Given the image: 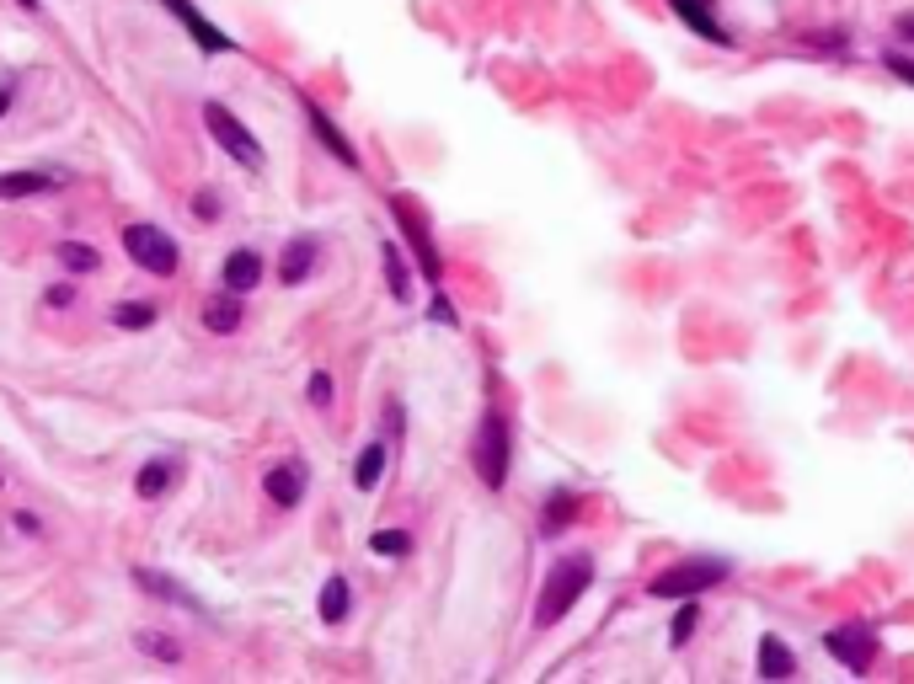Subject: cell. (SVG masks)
<instances>
[{
    "label": "cell",
    "mask_w": 914,
    "mask_h": 684,
    "mask_svg": "<svg viewBox=\"0 0 914 684\" xmlns=\"http://www.w3.org/2000/svg\"><path fill=\"white\" fill-rule=\"evenodd\" d=\"M588 583H594V556L572 551V556H556V567L546 572V583H540V604H535V626L546 631L556 626L572 604L588 594Z\"/></svg>",
    "instance_id": "6da1fadb"
},
{
    "label": "cell",
    "mask_w": 914,
    "mask_h": 684,
    "mask_svg": "<svg viewBox=\"0 0 914 684\" xmlns=\"http://www.w3.org/2000/svg\"><path fill=\"white\" fill-rule=\"evenodd\" d=\"M396 209H401V230H407V236H412V246H417V262H423V273H428V278H439V252H433L428 230L417 225V214H412L407 204H396Z\"/></svg>",
    "instance_id": "44dd1931"
},
{
    "label": "cell",
    "mask_w": 914,
    "mask_h": 684,
    "mask_svg": "<svg viewBox=\"0 0 914 684\" xmlns=\"http://www.w3.org/2000/svg\"><path fill=\"white\" fill-rule=\"evenodd\" d=\"M311 401L316 407H332V375H311Z\"/></svg>",
    "instance_id": "f546056e"
},
{
    "label": "cell",
    "mask_w": 914,
    "mask_h": 684,
    "mask_svg": "<svg viewBox=\"0 0 914 684\" xmlns=\"http://www.w3.org/2000/svg\"><path fill=\"white\" fill-rule=\"evenodd\" d=\"M316 252H321V241L316 236H300V241H289L284 246V262H278V278L294 289V284H305V278L316 273Z\"/></svg>",
    "instance_id": "7c38bea8"
},
{
    "label": "cell",
    "mask_w": 914,
    "mask_h": 684,
    "mask_svg": "<svg viewBox=\"0 0 914 684\" xmlns=\"http://www.w3.org/2000/svg\"><path fill=\"white\" fill-rule=\"evenodd\" d=\"M11 102H17V86H11V81H0V118L11 113Z\"/></svg>",
    "instance_id": "1f68e13d"
},
{
    "label": "cell",
    "mask_w": 914,
    "mask_h": 684,
    "mask_svg": "<svg viewBox=\"0 0 914 684\" xmlns=\"http://www.w3.org/2000/svg\"><path fill=\"white\" fill-rule=\"evenodd\" d=\"M22 6H27V11H38V0H22Z\"/></svg>",
    "instance_id": "836d02e7"
},
{
    "label": "cell",
    "mask_w": 914,
    "mask_h": 684,
    "mask_svg": "<svg viewBox=\"0 0 914 684\" xmlns=\"http://www.w3.org/2000/svg\"><path fill=\"white\" fill-rule=\"evenodd\" d=\"M113 326L118 332H145V326H156V305H113Z\"/></svg>",
    "instance_id": "603a6c76"
},
{
    "label": "cell",
    "mask_w": 914,
    "mask_h": 684,
    "mask_svg": "<svg viewBox=\"0 0 914 684\" xmlns=\"http://www.w3.org/2000/svg\"><path fill=\"white\" fill-rule=\"evenodd\" d=\"M54 257H59V268L65 273H97V246H86V241H59L54 246Z\"/></svg>",
    "instance_id": "7402d4cb"
},
{
    "label": "cell",
    "mask_w": 914,
    "mask_h": 684,
    "mask_svg": "<svg viewBox=\"0 0 914 684\" xmlns=\"http://www.w3.org/2000/svg\"><path fill=\"white\" fill-rule=\"evenodd\" d=\"M727 578H733V562H722V556H695V562L663 567L647 594H653V599H701L706 588H717Z\"/></svg>",
    "instance_id": "7a4b0ae2"
},
{
    "label": "cell",
    "mask_w": 914,
    "mask_h": 684,
    "mask_svg": "<svg viewBox=\"0 0 914 684\" xmlns=\"http://www.w3.org/2000/svg\"><path fill=\"white\" fill-rule=\"evenodd\" d=\"M220 278H225V289H230V294H246V289H257V284H262V257L252 252V246H236V252L225 257Z\"/></svg>",
    "instance_id": "8fae6325"
},
{
    "label": "cell",
    "mask_w": 914,
    "mask_h": 684,
    "mask_svg": "<svg viewBox=\"0 0 914 684\" xmlns=\"http://www.w3.org/2000/svg\"><path fill=\"white\" fill-rule=\"evenodd\" d=\"M508 460H514V433H508V423L498 412L482 417V428H476V444H471V465L482 471V481L492 492L508 481Z\"/></svg>",
    "instance_id": "3957f363"
},
{
    "label": "cell",
    "mask_w": 914,
    "mask_h": 684,
    "mask_svg": "<svg viewBox=\"0 0 914 684\" xmlns=\"http://www.w3.org/2000/svg\"><path fill=\"white\" fill-rule=\"evenodd\" d=\"M305 487H311V471H305V460H278L273 471H262V492H268L273 508H300Z\"/></svg>",
    "instance_id": "ba28073f"
},
{
    "label": "cell",
    "mask_w": 914,
    "mask_h": 684,
    "mask_svg": "<svg viewBox=\"0 0 914 684\" xmlns=\"http://www.w3.org/2000/svg\"><path fill=\"white\" fill-rule=\"evenodd\" d=\"M139 652L156 658V663H182V647L172 642V636H161V631H139Z\"/></svg>",
    "instance_id": "cb8c5ba5"
},
{
    "label": "cell",
    "mask_w": 914,
    "mask_h": 684,
    "mask_svg": "<svg viewBox=\"0 0 914 684\" xmlns=\"http://www.w3.org/2000/svg\"><path fill=\"white\" fill-rule=\"evenodd\" d=\"M193 214H198V220H220V193L198 188V193H193Z\"/></svg>",
    "instance_id": "83f0119b"
},
{
    "label": "cell",
    "mask_w": 914,
    "mask_h": 684,
    "mask_svg": "<svg viewBox=\"0 0 914 684\" xmlns=\"http://www.w3.org/2000/svg\"><path fill=\"white\" fill-rule=\"evenodd\" d=\"M204 129L214 134V145H220L230 161H241V166H252V171H262V161H268V155H262V145H257V134L246 129V123L230 113L225 102H209L204 107Z\"/></svg>",
    "instance_id": "5b68a950"
},
{
    "label": "cell",
    "mask_w": 914,
    "mask_h": 684,
    "mask_svg": "<svg viewBox=\"0 0 914 684\" xmlns=\"http://www.w3.org/2000/svg\"><path fill=\"white\" fill-rule=\"evenodd\" d=\"M882 65H888V70L898 75V81H909V86H914V59H909V54H888Z\"/></svg>",
    "instance_id": "f1b7e54d"
},
{
    "label": "cell",
    "mask_w": 914,
    "mask_h": 684,
    "mask_svg": "<svg viewBox=\"0 0 914 684\" xmlns=\"http://www.w3.org/2000/svg\"><path fill=\"white\" fill-rule=\"evenodd\" d=\"M369 551H375V556H407L412 535L407 530H375V535H369Z\"/></svg>",
    "instance_id": "4316f807"
},
{
    "label": "cell",
    "mask_w": 914,
    "mask_h": 684,
    "mask_svg": "<svg viewBox=\"0 0 914 684\" xmlns=\"http://www.w3.org/2000/svg\"><path fill=\"white\" fill-rule=\"evenodd\" d=\"M348 610H353V583L343 578V572H332V578L321 583V604H316V615H321V626H343Z\"/></svg>",
    "instance_id": "4fadbf2b"
},
{
    "label": "cell",
    "mask_w": 914,
    "mask_h": 684,
    "mask_svg": "<svg viewBox=\"0 0 914 684\" xmlns=\"http://www.w3.org/2000/svg\"><path fill=\"white\" fill-rule=\"evenodd\" d=\"M898 38H914V11H904V17H898Z\"/></svg>",
    "instance_id": "d6a6232c"
},
{
    "label": "cell",
    "mask_w": 914,
    "mask_h": 684,
    "mask_svg": "<svg viewBox=\"0 0 914 684\" xmlns=\"http://www.w3.org/2000/svg\"><path fill=\"white\" fill-rule=\"evenodd\" d=\"M305 113H311V123H316V139H321V145H327V150H332V155H337V161H343L348 171H359V155H353V145H348L343 134H337V123H332L327 113H321L316 102H305Z\"/></svg>",
    "instance_id": "2e32d148"
},
{
    "label": "cell",
    "mask_w": 914,
    "mask_h": 684,
    "mask_svg": "<svg viewBox=\"0 0 914 684\" xmlns=\"http://www.w3.org/2000/svg\"><path fill=\"white\" fill-rule=\"evenodd\" d=\"M43 300H49V305H54V310H65V305H70V300H75V294H70V284H54V289H49V294H43Z\"/></svg>",
    "instance_id": "4dcf8cb0"
},
{
    "label": "cell",
    "mask_w": 914,
    "mask_h": 684,
    "mask_svg": "<svg viewBox=\"0 0 914 684\" xmlns=\"http://www.w3.org/2000/svg\"><path fill=\"white\" fill-rule=\"evenodd\" d=\"M380 257H385V278H391V294H396V300H412V278H407V268H401V252H396L391 241H385Z\"/></svg>",
    "instance_id": "d4e9b609"
},
{
    "label": "cell",
    "mask_w": 914,
    "mask_h": 684,
    "mask_svg": "<svg viewBox=\"0 0 914 684\" xmlns=\"http://www.w3.org/2000/svg\"><path fill=\"white\" fill-rule=\"evenodd\" d=\"M754 674H759V679H792V674H797V658L786 652L781 636H765V642H759V663H754Z\"/></svg>",
    "instance_id": "9a60e30c"
},
{
    "label": "cell",
    "mask_w": 914,
    "mask_h": 684,
    "mask_svg": "<svg viewBox=\"0 0 914 684\" xmlns=\"http://www.w3.org/2000/svg\"><path fill=\"white\" fill-rule=\"evenodd\" d=\"M572 519H578V492H567V487L551 492L546 497V519H540V535H562Z\"/></svg>",
    "instance_id": "ffe728a7"
},
{
    "label": "cell",
    "mask_w": 914,
    "mask_h": 684,
    "mask_svg": "<svg viewBox=\"0 0 914 684\" xmlns=\"http://www.w3.org/2000/svg\"><path fill=\"white\" fill-rule=\"evenodd\" d=\"M123 252H129L145 273H156V278H172L177 273V262H182V246L166 236L161 225H123Z\"/></svg>",
    "instance_id": "277c9868"
},
{
    "label": "cell",
    "mask_w": 914,
    "mask_h": 684,
    "mask_svg": "<svg viewBox=\"0 0 914 684\" xmlns=\"http://www.w3.org/2000/svg\"><path fill=\"white\" fill-rule=\"evenodd\" d=\"M695 620H701V599H685V604H679V615H674V626H669V642L674 647H685L690 636H695Z\"/></svg>",
    "instance_id": "484cf974"
},
{
    "label": "cell",
    "mask_w": 914,
    "mask_h": 684,
    "mask_svg": "<svg viewBox=\"0 0 914 684\" xmlns=\"http://www.w3.org/2000/svg\"><path fill=\"white\" fill-rule=\"evenodd\" d=\"M669 6L679 11V22L690 27V33H701L706 43H717V49H727V27L717 22V6H711V0H669Z\"/></svg>",
    "instance_id": "30bf717a"
},
{
    "label": "cell",
    "mask_w": 914,
    "mask_h": 684,
    "mask_svg": "<svg viewBox=\"0 0 914 684\" xmlns=\"http://www.w3.org/2000/svg\"><path fill=\"white\" fill-rule=\"evenodd\" d=\"M70 188V171L65 166H27V171H0V198H38Z\"/></svg>",
    "instance_id": "52a82bcc"
},
{
    "label": "cell",
    "mask_w": 914,
    "mask_h": 684,
    "mask_svg": "<svg viewBox=\"0 0 914 684\" xmlns=\"http://www.w3.org/2000/svg\"><path fill=\"white\" fill-rule=\"evenodd\" d=\"M166 11H172V17H177L182 27H188V33H193V43H198L204 54H230V49H236V43H230V38L220 33V27H209L204 17H198V11H193V0H166Z\"/></svg>",
    "instance_id": "9c48e42d"
},
{
    "label": "cell",
    "mask_w": 914,
    "mask_h": 684,
    "mask_svg": "<svg viewBox=\"0 0 914 684\" xmlns=\"http://www.w3.org/2000/svg\"><path fill=\"white\" fill-rule=\"evenodd\" d=\"M824 652L834 663H845L850 674H866L877 663V631L872 626H834L824 636Z\"/></svg>",
    "instance_id": "8992f818"
},
{
    "label": "cell",
    "mask_w": 914,
    "mask_h": 684,
    "mask_svg": "<svg viewBox=\"0 0 914 684\" xmlns=\"http://www.w3.org/2000/svg\"><path fill=\"white\" fill-rule=\"evenodd\" d=\"M172 481H177V460H145V465H139V476H134V492L145 497V503H156Z\"/></svg>",
    "instance_id": "e0dca14e"
},
{
    "label": "cell",
    "mask_w": 914,
    "mask_h": 684,
    "mask_svg": "<svg viewBox=\"0 0 914 684\" xmlns=\"http://www.w3.org/2000/svg\"><path fill=\"white\" fill-rule=\"evenodd\" d=\"M204 326H209L214 337H230V332H236V326H241V300H236V294H230V289L214 294V300L204 305Z\"/></svg>",
    "instance_id": "d6986e66"
},
{
    "label": "cell",
    "mask_w": 914,
    "mask_h": 684,
    "mask_svg": "<svg viewBox=\"0 0 914 684\" xmlns=\"http://www.w3.org/2000/svg\"><path fill=\"white\" fill-rule=\"evenodd\" d=\"M134 583L145 588V594L166 599V604H182V610L204 615V604H198V599H193V594H188V588H182V583H172V578H166V572H150V567H139V572H134Z\"/></svg>",
    "instance_id": "5bb4252c"
},
{
    "label": "cell",
    "mask_w": 914,
    "mask_h": 684,
    "mask_svg": "<svg viewBox=\"0 0 914 684\" xmlns=\"http://www.w3.org/2000/svg\"><path fill=\"white\" fill-rule=\"evenodd\" d=\"M385 460H391V455H385V439L364 444V455L353 460V487H359V492H375L380 481H385Z\"/></svg>",
    "instance_id": "ac0fdd59"
}]
</instances>
